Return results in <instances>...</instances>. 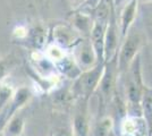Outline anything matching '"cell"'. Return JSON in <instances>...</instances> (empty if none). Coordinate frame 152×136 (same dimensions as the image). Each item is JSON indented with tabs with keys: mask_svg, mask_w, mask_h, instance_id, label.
Returning a JSON list of instances; mask_svg holds the SVG:
<instances>
[{
	"mask_svg": "<svg viewBox=\"0 0 152 136\" xmlns=\"http://www.w3.org/2000/svg\"><path fill=\"white\" fill-rule=\"evenodd\" d=\"M72 50H73L72 56L75 59L76 64L82 69V71L91 69L96 64H99L90 39L83 38Z\"/></svg>",
	"mask_w": 152,
	"mask_h": 136,
	"instance_id": "8992f818",
	"label": "cell"
},
{
	"mask_svg": "<svg viewBox=\"0 0 152 136\" xmlns=\"http://www.w3.org/2000/svg\"><path fill=\"white\" fill-rule=\"evenodd\" d=\"M127 1H129V0H114V6H115V9H117V8H121L123 5H125Z\"/></svg>",
	"mask_w": 152,
	"mask_h": 136,
	"instance_id": "7402d4cb",
	"label": "cell"
},
{
	"mask_svg": "<svg viewBox=\"0 0 152 136\" xmlns=\"http://www.w3.org/2000/svg\"><path fill=\"white\" fill-rule=\"evenodd\" d=\"M55 67L61 75L74 81L82 74V69L76 64L73 56H65L64 58L55 63Z\"/></svg>",
	"mask_w": 152,
	"mask_h": 136,
	"instance_id": "7c38bea8",
	"label": "cell"
},
{
	"mask_svg": "<svg viewBox=\"0 0 152 136\" xmlns=\"http://www.w3.org/2000/svg\"><path fill=\"white\" fill-rule=\"evenodd\" d=\"M93 24H94V20H93L92 15H88L86 13H83V12H77V13L73 14V16H72L70 25L75 28L82 38L89 39Z\"/></svg>",
	"mask_w": 152,
	"mask_h": 136,
	"instance_id": "8fae6325",
	"label": "cell"
},
{
	"mask_svg": "<svg viewBox=\"0 0 152 136\" xmlns=\"http://www.w3.org/2000/svg\"><path fill=\"white\" fill-rule=\"evenodd\" d=\"M104 68V63H99L91 69L82 71V74L75 79L72 87V95L77 100L89 101L90 97L94 95L99 86L102 73Z\"/></svg>",
	"mask_w": 152,
	"mask_h": 136,
	"instance_id": "7a4b0ae2",
	"label": "cell"
},
{
	"mask_svg": "<svg viewBox=\"0 0 152 136\" xmlns=\"http://www.w3.org/2000/svg\"><path fill=\"white\" fill-rule=\"evenodd\" d=\"M85 0H70V4L74 8H81V6H83Z\"/></svg>",
	"mask_w": 152,
	"mask_h": 136,
	"instance_id": "44dd1931",
	"label": "cell"
},
{
	"mask_svg": "<svg viewBox=\"0 0 152 136\" xmlns=\"http://www.w3.org/2000/svg\"><path fill=\"white\" fill-rule=\"evenodd\" d=\"M31 41L37 49H41L45 41V34L43 28H41L40 26H37V28H34L31 33Z\"/></svg>",
	"mask_w": 152,
	"mask_h": 136,
	"instance_id": "e0dca14e",
	"label": "cell"
},
{
	"mask_svg": "<svg viewBox=\"0 0 152 136\" xmlns=\"http://www.w3.org/2000/svg\"><path fill=\"white\" fill-rule=\"evenodd\" d=\"M45 55H47V58H49L55 64L56 61L60 60L61 58H64L66 55H65V49L60 48L59 45H57L56 43L49 45L47 48V51H45Z\"/></svg>",
	"mask_w": 152,
	"mask_h": 136,
	"instance_id": "2e32d148",
	"label": "cell"
},
{
	"mask_svg": "<svg viewBox=\"0 0 152 136\" xmlns=\"http://www.w3.org/2000/svg\"><path fill=\"white\" fill-rule=\"evenodd\" d=\"M24 129V120L22 117L15 116L8 124L6 129V136H20L22 132Z\"/></svg>",
	"mask_w": 152,
	"mask_h": 136,
	"instance_id": "9a60e30c",
	"label": "cell"
},
{
	"mask_svg": "<svg viewBox=\"0 0 152 136\" xmlns=\"http://www.w3.org/2000/svg\"><path fill=\"white\" fill-rule=\"evenodd\" d=\"M118 77L119 74L117 68V56H115L111 60L104 63L102 77L100 79L98 89L95 91L99 100V116L106 115L104 111L108 108V105H110L114 99L118 83Z\"/></svg>",
	"mask_w": 152,
	"mask_h": 136,
	"instance_id": "6da1fadb",
	"label": "cell"
},
{
	"mask_svg": "<svg viewBox=\"0 0 152 136\" xmlns=\"http://www.w3.org/2000/svg\"><path fill=\"white\" fill-rule=\"evenodd\" d=\"M108 25V24H107ZM106 24L94 22L92 31L90 34V41L93 47V50L96 56L98 63H104V32H106Z\"/></svg>",
	"mask_w": 152,
	"mask_h": 136,
	"instance_id": "30bf717a",
	"label": "cell"
},
{
	"mask_svg": "<svg viewBox=\"0 0 152 136\" xmlns=\"http://www.w3.org/2000/svg\"><path fill=\"white\" fill-rule=\"evenodd\" d=\"M88 102L84 100H78V105L75 108V112L73 116V123H72V132L74 136H89L90 135V124L89 118V109H88Z\"/></svg>",
	"mask_w": 152,
	"mask_h": 136,
	"instance_id": "ba28073f",
	"label": "cell"
},
{
	"mask_svg": "<svg viewBox=\"0 0 152 136\" xmlns=\"http://www.w3.org/2000/svg\"><path fill=\"white\" fill-rule=\"evenodd\" d=\"M137 6H139L137 0H129L125 5L121 6V10L119 14V22L117 23L118 27H119V32H121V41L126 36V34L132 27V24L136 17V13H137Z\"/></svg>",
	"mask_w": 152,
	"mask_h": 136,
	"instance_id": "9c48e42d",
	"label": "cell"
},
{
	"mask_svg": "<svg viewBox=\"0 0 152 136\" xmlns=\"http://www.w3.org/2000/svg\"><path fill=\"white\" fill-rule=\"evenodd\" d=\"M115 126V120L111 115L99 116L98 120L91 125L89 136H110Z\"/></svg>",
	"mask_w": 152,
	"mask_h": 136,
	"instance_id": "4fadbf2b",
	"label": "cell"
},
{
	"mask_svg": "<svg viewBox=\"0 0 152 136\" xmlns=\"http://www.w3.org/2000/svg\"><path fill=\"white\" fill-rule=\"evenodd\" d=\"M126 117L131 118H143V110L141 103L126 102Z\"/></svg>",
	"mask_w": 152,
	"mask_h": 136,
	"instance_id": "ac0fdd59",
	"label": "cell"
},
{
	"mask_svg": "<svg viewBox=\"0 0 152 136\" xmlns=\"http://www.w3.org/2000/svg\"><path fill=\"white\" fill-rule=\"evenodd\" d=\"M140 103L143 110V118L149 127V136H152V89L143 85Z\"/></svg>",
	"mask_w": 152,
	"mask_h": 136,
	"instance_id": "5bb4252c",
	"label": "cell"
},
{
	"mask_svg": "<svg viewBox=\"0 0 152 136\" xmlns=\"http://www.w3.org/2000/svg\"><path fill=\"white\" fill-rule=\"evenodd\" d=\"M100 1H101V0H85L84 4H83V6L89 8L90 10H92V9H94L95 7L100 4Z\"/></svg>",
	"mask_w": 152,
	"mask_h": 136,
	"instance_id": "ffe728a7",
	"label": "cell"
},
{
	"mask_svg": "<svg viewBox=\"0 0 152 136\" xmlns=\"http://www.w3.org/2000/svg\"><path fill=\"white\" fill-rule=\"evenodd\" d=\"M52 136H74L72 129H68V128H57V129L53 132Z\"/></svg>",
	"mask_w": 152,
	"mask_h": 136,
	"instance_id": "d6986e66",
	"label": "cell"
},
{
	"mask_svg": "<svg viewBox=\"0 0 152 136\" xmlns=\"http://www.w3.org/2000/svg\"><path fill=\"white\" fill-rule=\"evenodd\" d=\"M121 136H133V135H131V134H123Z\"/></svg>",
	"mask_w": 152,
	"mask_h": 136,
	"instance_id": "603a6c76",
	"label": "cell"
},
{
	"mask_svg": "<svg viewBox=\"0 0 152 136\" xmlns=\"http://www.w3.org/2000/svg\"><path fill=\"white\" fill-rule=\"evenodd\" d=\"M53 40L55 43L63 49H73L81 40L82 36L72 25L67 24H58L53 27Z\"/></svg>",
	"mask_w": 152,
	"mask_h": 136,
	"instance_id": "52a82bcc",
	"label": "cell"
},
{
	"mask_svg": "<svg viewBox=\"0 0 152 136\" xmlns=\"http://www.w3.org/2000/svg\"><path fill=\"white\" fill-rule=\"evenodd\" d=\"M121 32H119V27L117 24L116 20V14H111L108 25L106 27V32H104V63L109 61L114 58L115 56L118 55V50L121 47Z\"/></svg>",
	"mask_w": 152,
	"mask_h": 136,
	"instance_id": "5b68a950",
	"label": "cell"
},
{
	"mask_svg": "<svg viewBox=\"0 0 152 136\" xmlns=\"http://www.w3.org/2000/svg\"><path fill=\"white\" fill-rule=\"evenodd\" d=\"M137 1H152V0H137Z\"/></svg>",
	"mask_w": 152,
	"mask_h": 136,
	"instance_id": "cb8c5ba5",
	"label": "cell"
},
{
	"mask_svg": "<svg viewBox=\"0 0 152 136\" xmlns=\"http://www.w3.org/2000/svg\"><path fill=\"white\" fill-rule=\"evenodd\" d=\"M142 44V35L137 31H128L126 36L123 39L118 55H117V68L119 76H123L127 71L133 59L139 55Z\"/></svg>",
	"mask_w": 152,
	"mask_h": 136,
	"instance_id": "3957f363",
	"label": "cell"
},
{
	"mask_svg": "<svg viewBox=\"0 0 152 136\" xmlns=\"http://www.w3.org/2000/svg\"><path fill=\"white\" fill-rule=\"evenodd\" d=\"M124 79V93L126 97V102L132 103H140L141 97H142V89H143V82H142V74H141V60L140 55H137L131 65L128 67L127 71L123 75Z\"/></svg>",
	"mask_w": 152,
	"mask_h": 136,
	"instance_id": "277c9868",
	"label": "cell"
}]
</instances>
